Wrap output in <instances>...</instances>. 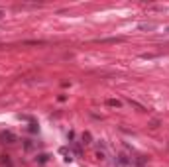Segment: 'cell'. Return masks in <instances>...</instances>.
I'll return each instance as SVG.
<instances>
[{
	"mask_svg": "<svg viewBox=\"0 0 169 167\" xmlns=\"http://www.w3.org/2000/svg\"><path fill=\"white\" fill-rule=\"evenodd\" d=\"M24 148H26V151H30V149L33 148V143H32V140H24Z\"/></svg>",
	"mask_w": 169,
	"mask_h": 167,
	"instance_id": "8",
	"label": "cell"
},
{
	"mask_svg": "<svg viewBox=\"0 0 169 167\" xmlns=\"http://www.w3.org/2000/svg\"><path fill=\"white\" fill-rule=\"evenodd\" d=\"M155 28H157L155 22H142V24H138V30H140V32H153Z\"/></svg>",
	"mask_w": 169,
	"mask_h": 167,
	"instance_id": "1",
	"label": "cell"
},
{
	"mask_svg": "<svg viewBox=\"0 0 169 167\" xmlns=\"http://www.w3.org/2000/svg\"><path fill=\"white\" fill-rule=\"evenodd\" d=\"M28 130H30V132H32V134H36V132H38V124H33V122H32Z\"/></svg>",
	"mask_w": 169,
	"mask_h": 167,
	"instance_id": "12",
	"label": "cell"
},
{
	"mask_svg": "<svg viewBox=\"0 0 169 167\" xmlns=\"http://www.w3.org/2000/svg\"><path fill=\"white\" fill-rule=\"evenodd\" d=\"M59 153H63V155H69V157H71V153H69V149H67V148H61V149H59Z\"/></svg>",
	"mask_w": 169,
	"mask_h": 167,
	"instance_id": "14",
	"label": "cell"
},
{
	"mask_svg": "<svg viewBox=\"0 0 169 167\" xmlns=\"http://www.w3.org/2000/svg\"><path fill=\"white\" fill-rule=\"evenodd\" d=\"M128 163H132V157H128V155L120 153V155H118V165L124 167V165H128Z\"/></svg>",
	"mask_w": 169,
	"mask_h": 167,
	"instance_id": "4",
	"label": "cell"
},
{
	"mask_svg": "<svg viewBox=\"0 0 169 167\" xmlns=\"http://www.w3.org/2000/svg\"><path fill=\"white\" fill-rule=\"evenodd\" d=\"M0 140L6 142V143H14L16 142V136L12 132H2V134H0Z\"/></svg>",
	"mask_w": 169,
	"mask_h": 167,
	"instance_id": "2",
	"label": "cell"
},
{
	"mask_svg": "<svg viewBox=\"0 0 169 167\" xmlns=\"http://www.w3.org/2000/svg\"><path fill=\"white\" fill-rule=\"evenodd\" d=\"M159 124H161L159 120H151V122H150V128L151 130H157V128H159Z\"/></svg>",
	"mask_w": 169,
	"mask_h": 167,
	"instance_id": "9",
	"label": "cell"
},
{
	"mask_svg": "<svg viewBox=\"0 0 169 167\" xmlns=\"http://www.w3.org/2000/svg\"><path fill=\"white\" fill-rule=\"evenodd\" d=\"M134 163H136V167H144L146 165V157H144V155H136V157H134Z\"/></svg>",
	"mask_w": 169,
	"mask_h": 167,
	"instance_id": "7",
	"label": "cell"
},
{
	"mask_svg": "<svg viewBox=\"0 0 169 167\" xmlns=\"http://www.w3.org/2000/svg\"><path fill=\"white\" fill-rule=\"evenodd\" d=\"M100 43H122V41H126V38H122V35H116V38H102V39H99Z\"/></svg>",
	"mask_w": 169,
	"mask_h": 167,
	"instance_id": "3",
	"label": "cell"
},
{
	"mask_svg": "<svg viewBox=\"0 0 169 167\" xmlns=\"http://www.w3.org/2000/svg\"><path fill=\"white\" fill-rule=\"evenodd\" d=\"M2 16H4V10H2V8H0V18H2Z\"/></svg>",
	"mask_w": 169,
	"mask_h": 167,
	"instance_id": "15",
	"label": "cell"
},
{
	"mask_svg": "<svg viewBox=\"0 0 169 167\" xmlns=\"http://www.w3.org/2000/svg\"><path fill=\"white\" fill-rule=\"evenodd\" d=\"M106 106H112V108H122V100H118V98H108V100H106Z\"/></svg>",
	"mask_w": 169,
	"mask_h": 167,
	"instance_id": "5",
	"label": "cell"
},
{
	"mask_svg": "<svg viewBox=\"0 0 169 167\" xmlns=\"http://www.w3.org/2000/svg\"><path fill=\"white\" fill-rule=\"evenodd\" d=\"M47 157H49V155H45V153H42V155H39V163H45V161H47Z\"/></svg>",
	"mask_w": 169,
	"mask_h": 167,
	"instance_id": "13",
	"label": "cell"
},
{
	"mask_svg": "<svg viewBox=\"0 0 169 167\" xmlns=\"http://www.w3.org/2000/svg\"><path fill=\"white\" fill-rule=\"evenodd\" d=\"M128 102H130V106H134L138 112H146V110H148L144 104H140V102H136V100H132V98H128Z\"/></svg>",
	"mask_w": 169,
	"mask_h": 167,
	"instance_id": "6",
	"label": "cell"
},
{
	"mask_svg": "<svg viewBox=\"0 0 169 167\" xmlns=\"http://www.w3.org/2000/svg\"><path fill=\"white\" fill-rule=\"evenodd\" d=\"M165 33H169V26H167V28H165Z\"/></svg>",
	"mask_w": 169,
	"mask_h": 167,
	"instance_id": "16",
	"label": "cell"
},
{
	"mask_svg": "<svg viewBox=\"0 0 169 167\" xmlns=\"http://www.w3.org/2000/svg\"><path fill=\"white\" fill-rule=\"evenodd\" d=\"M96 157H99L100 161H104V159H106V153L104 151H96Z\"/></svg>",
	"mask_w": 169,
	"mask_h": 167,
	"instance_id": "11",
	"label": "cell"
},
{
	"mask_svg": "<svg viewBox=\"0 0 169 167\" xmlns=\"http://www.w3.org/2000/svg\"><path fill=\"white\" fill-rule=\"evenodd\" d=\"M83 143H90V134H89V132L83 134Z\"/></svg>",
	"mask_w": 169,
	"mask_h": 167,
	"instance_id": "10",
	"label": "cell"
}]
</instances>
